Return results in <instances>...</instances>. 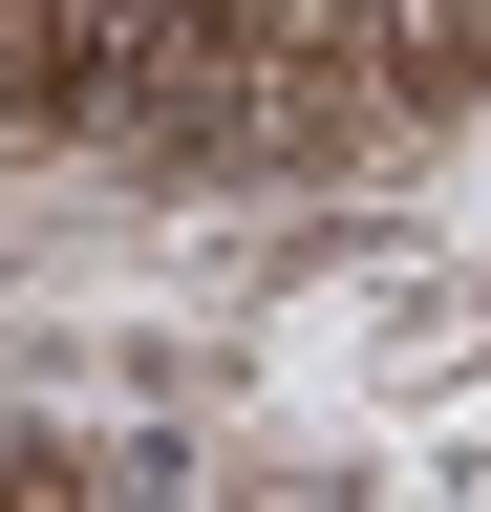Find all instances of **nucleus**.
Here are the masks:
<instances>
[{"instance_id":"obj_1","label":"nucleus","mask_w":491,"mask_h":512,"mask_svg":"<svg viewBox=\"0 0 491 512\" xmlns=\"http://www.w3.org/2000/svg\"><path fill=\"white\" fill-rule=\"evenodd\" d=\"M321 22L363 43V86H385L406 128H449V107L491 86V0H321Z\"/></svg>"},{"instance_id":"obj_2","label":"nucleus","mask_w":491,"mask_h":512,"mask_svg":"<svg viewBox=\"0 0 491 512\" xmlns=\"http://www.w3.org/2000/svg\"><path fill=\"white\" fill-rule=\"evenodd\" d=\"M0 491H150L129 448H43V427H0Z\"/></svg>"}]
</instances>
